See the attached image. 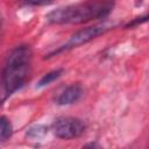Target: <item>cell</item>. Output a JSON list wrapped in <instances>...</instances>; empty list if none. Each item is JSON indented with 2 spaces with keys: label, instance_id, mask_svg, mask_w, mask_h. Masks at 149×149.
Masks as SVG:
<instances>
[{
  "label": "cell",
  "instance_id": "1",
  "mask_svg": "<svg viewBox=\"0 0 149 149\" xmlns=\"http://www.w3.org/2000/svg\"><path fill=\"white\" fill-rule=\"evenodd\" d=\"M113 0H86L54 9L45 17L48 22L55 24H80L106 17L113 10Z\"/></svg>",
  "mask_w": 149,
  "mask_h": 149
},
{
  "label": "cell",
  "instance_id": "2",
  "mask_svg": "<svg viewBox=\"0 0 149 149\" xmlns=\"http://www.w3.org/2000/svg\"><path fill=\"white\" fill-rule=\"evenodd\" d=\"M31 50L28 45L14 48L7 56L2 69V87L5 97L20 90L30 74Z\"/></svg>",
  "mask_w": 149,
  "mask_h": 149
},
{
  "label": "cell",
  "instance_id": "3",
  "mask_svg": "<svg viewBox=\"0 0 149 149\" xmlns=\"http://www.w3.org/2000/svg\"><path fill=\"white\" fill-rule=\"evenodd\" d=\"M54 134L62 140H71L79 137L84 134L86 129V125L81 119L73 118V116H61L57 118L52 126Z\"/></svg>",
  "mask_w": 149,
  "mask_h": 149
},
{
  "label": "cell",
  "instance_id": "4",
  "mask_svg": "<svg viewBox=\"0 0 149 149\" xmlns=\"http://www.w3.org/2000/svg\"><path fill=\"white\" fill-rule=\"evenodd\" d=\"M109 24L107 23H98V24H94V26H91V27H87V28H84V29H80L78 31H76L68 41L64 45H62L57 52L59 51H64V50H70V49H73V48H77V47H80L83 44H86L88 43L90 41L94 40L95 37H98L99 35L106 33L108 29H109Z\"/></svg>",
  "mask_w": 149,
  "mask_h": 149
},
{
  "label": "cell",
  "instance_id": "5",
  "mask_svg": "<svg viewBox=\"0 0 149 149\" xmlns=\"http://www.w3.org/2000/svg\"><path fill=\"white\" fill-rule=\"evenodd\" d=\"M83 94V87L79 84H72L65 87L56 98L58 105H71L80 99Z\"/></svg>",
  "mask_w": 149,
  "mask_h": 149
},
{
  "label": "cell",
  "instance_id": "6",
  "mask_svg": "<svg viewBox=\"0 0 149 149\" xmlns=\"http://www.w3.org/2000/svg\"><path fill=\"white\" fill-rule=\"evenodd\" d=\"M13 134V127L12 123L9 121V119H7L5 115H2L0 118V139L1 142L7 141Z\"/></svg>",
  "mask_w": 149,
  "mask_h": 149
},
{
  "label": "cell",
  "instance_id": "7",
  "mask_svg": "<svg viewBox=\"0 0 149 149\" xmlns=\"http://www.w3.org/2000/svg\"><path fill=\"white\" fill-rule=\"evenodd\" d=\"M63 72H64V70H63V69H57V70H54V71H50V72L45 73V74L40 79V81H38L37 86H38V87H42V86L49 85V84H50V83H52L54 80L58 79V78L62 76V73H63Z\"/></svg>",
  "mask_w": 149,
  "mask_h": 149
},
{
  "label": "cell",
  "instance_id": "8",
  "mask_svg": "<svg viewBox=\"0 0 149 149\" xmlns=\"http://www.w3.org/2000/svg\"><path fill=\"white\" fill-rule=\"evenodd\" d=\"M48 133V128L43 125H37V126H33L30 127L26 135L28 137H31V139H40V137H43L45 134Z\"/></svg>",
  "mask_w": 149,
  "mask_h": 149
},
{
  "label": "cell",
  "instance_id": "9",
  "mask_svg": "<svg viewBox=\"0 0 149 149\" xmlns=\"http://www.w3.org/2000/svg\"><path fill=\"white\" fill-rule=\"evenodd\" d=\"M22 1L29 6H48L51 5L54 0H22Z\"/></svg>",
  "mask_w": 149,
  "mask_h": 149
},
{
  "label": "cell",
  "instance_id": "10",
  "mask_svg": "<svg viewBox=\"0 0 149 149\" xmlns=\"http://www.w3.org/2000/svg\"><path fill=\"white\" fill-rule=\"evenodd\" d=\"M137 1H139V2H141V1H142V0H137Z\"/></svg>",
  "mask_w": 149,
  "mask_h": 149
}]
</instances>
